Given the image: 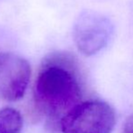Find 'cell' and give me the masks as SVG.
<instances>
[{
  "mask_svg": "<svg viewBox=\"0 0 133 133\" xmlns=\"http://www.w3.org/2000/svg\"><path fill=\"white\" fill-rule=\"evenodd\" d=\"M23 118L17 110L5 107L0 110V133H20Z\"/></svg>",
  "mask_w": 133,
  "mask_h": 133,
  "instance_id": "cell-5",
  "label": "cell"
},
{
  "mask_svg": "<svg viewBox=\"0 0 133 133\" xmlns=\"http://www.w3.org/2000/svg\"><path fill=\"white\" fill-rule=\"evenodd\" d=\"M84 92L83 72L72 54L54 52L43 60L34 85V102L50 126L59 128L63 118L83 102Z\"/></svg>",
  "mask_w": 133,
  "mask_h": 133,
  "instance_id": "cell-1",
  "label": "cell"
},
{
  "mask_svg": "<svg viewBox=\"0 0 133 133\" xmlns=\"http://www.w3.org/2000/svg\"><path fill=\"white\" fill-rule=\"evenodd\" d=\"M31 76L29 63L12 53H0V97L8 102L22 99Z\"/></svg>",
  "mask_w": 133,
  "mask_h": 133,
  "instance_id": "cell-4",
  "label": "cell"
},
{
  "mask_svg": "<svg viewBox=\"0 0 133 133\" xmlns=\"http://www.w3.org/2000/svg\"><path fill=\"white\" fill-rule=\"evenodd\" d=\"M123 133H133V113L126 119L123 125Z\"/></svg>",
  "mask_w": 133,
  "mask_h": 133,
  "instance_id": "cell-6",
  "label": "cell"
},
{
  "mask_svg": "<svg viewBox=\"0 0 133 133\" xmlns=\"http://www.w3.org/2000/svg\"><path fill=\"white\" fill-rule=\"evenodd\" d=\"M116 124L113 108L99 100L83 101L68 112L59 125L62 133H110Z\"/></svg>",
  "mask_w": 133,
  "mask_h": 133,
  "instance_id": "cell-2",
  "label": "cell"
},
{
  "mask_svg": "<svg viewBox=\"0 0 133 133\" xmlns=\"http://www.w3.org/2000/svg\"><path fill=\"white\" fill-rule=\"evenodd\" d=\"M113 25L110 19L98 12L85 10L74 25L72 37L81 54L94 55L103 49L112 35Z\"/></svg>",
  "mask_w": 133,
  "mask_h": 133,
  "instance_id": "cell-3",
  "label": "cell"
}]
</instances>
